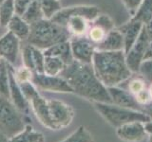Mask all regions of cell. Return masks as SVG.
<instances>
[{
  "label": "cell",
  "instance_id": "1",
  "mask_svg": "<svg viewBox=\"0 0 152 142\" xmlns=\"http://www.w3.org/2000/svg\"><path fill=\"white\" fill-rule=\"evenodd\" d=\"M60 76L68 82L73 93L90 101L112 103L107 87L98 79L91 64H83L74 60L65 66Z\"/></svg>",
  "mask_w": 152,
  "mask_h": 142
},
{
  "label": "cell",
  "instance_id": "2",
  "mask_svg": "<svg viewBox=\"0 0 152 142\" xmlns=\"http://www.w3.org/2000/svg\"><path fill=\"white\" fill-rule=\"evenodd\" d=\"M91 64L98 79L107 87L118 86L132 74L126 64L124 51L96 50Z\"/></svg>",
  "mask_w": 152,
  "mask_h": 142
},
{
  "label": "cell",
  "instance_id": "3",
  "mask_svg": "<svg viewBox=\"0 0 152 142\" xmlns=\"http://www.w3.org/2000/svg\"><path fill=\"white\" fill-rule=\"evenodd\" d=\"M71 35L68 30L50 19H41L31 25L28 43L39 49H47L60 43L69 41Z\"/></svg>",
  "mask_w": 152,
  "mask_h": 142
},
{
  "label": "cell",
  "instance_id": "4",
  "mask_svg": "<svg viewBox=\"0 0 152 142\" xmlns=\"http://www.w3.org/2000/svg\"><path fill=\"white\" fill-rule=\"evenodd\" d=\"M91 102L94 108L96 109V111L103 117L104 120L116 129L124 124H126V123L134 121H141L145 123L151 120V118L142 111L132 110V109L115 105L113 103L98 101Z\"/></svg>",
  "mask_w": 152,
  "mask_h": 142
},
{
  "label": "cell",
  "instance_id": "5",
  "mask_svg": "<svg viewBox=\"0 0 152 142\" xmlns=\"http://www.w3.org/2000/svg\"><path fill=\"white\" fill-rule=\"evenodd\" d=\"M25 125L22 113L17 110L11 99L0 96V131L10 138L22 131Z\"/></svg>",
  "mask_w": 152,
  "mask_h": 142
},
{
  "label": "cell",
  "instance_id": "6",
  "mask_svg": "<svg viewBox=\"0 0 152 142\" xmlns=\"http://www.w3.org/2000/svg\"><path fill=\"white\" fill-rule=\"evenodd\" d=\"M31 82L34 86L43 91L61 92V93H73L72 88L68 82L61 76H50L45 73L33 72Z\"/></svg>",
  "mask_w": 152,
  "mask_h": 142
},
{
  "label": "cell",
  "instance_id": "7",
  "mask_svg": "<svg viewBox=\"0 0 152 142\" xmlns=\"http://www.w3.org/2000/svg\"><path fill=\"white\" fill-rule=\"evenodd\" d=\"M149 43L150 41L147 37L145 30L142 27V31L135 44L131 46L127 53H126V64L132 73H139L140 66L145 60V55Z\"/></svg>",
  "mask_w": 152,
  "mask_h": 142
},
{
  "label": "cell",
  "instance_id": "8",
  "mask_svg": "<svg viewBox=\"0 0 152 142\" xmlns=\"http://www.w3.org/2000/svg\"><path fill=\"white\" fill-rule=\"evenodd\" d=\"M48 105L55 130L64 129L70 125L74 118V111L71 106L58 99H50Z\"/></svg>",
  "mask_w": 152,
  "mask_h": 142
},
{
  "label": "cell",
  "instance_id": "9",
  "mask_svg": "<svg viewBox=\"0 0 152 142\" xmlns=\"http://www.w3.org/2000/svg\"><path fill=\"white\" fill-rule=\"evenodd\" d=\"M100 14V9L96 6H87V5H81V6H73L65 9H61L58 12H56L50 20L60 26H66V20L70 16H83L91 23L95 18Z\"/></svg>",
  "mask_w": 152,
  "mask_h": 142
},
{
  "label": "cell",
  "instance_id": "10",
  "mask_svg": "<svg viewBox=\"0 0 152 142\" xmlns=\"http://www.w3.org/2000/svg\"><path fill=\"white\" fill-rule=\"evenodd\" d=\"M73 59L83 64H91L96 45L85 36H72L69 40Z\"/></svg>",
  "mask_w": 152,
  "mask_h": 142
},
{
  "label": "cell",
  "instance_id": "11",
  "mask_svg": "<svg viewBox=\"0 0 152 142\" xmlns=\"http://www.w3.org/2000/svg\"><path fill=\"white\" fill-rule=\"evenodd\" d=\"M116 134L119 138L125 142H140L148 135L145 129V123L141 121L126 123L118 127Z\"/></svg>",
  "mask_w": 152,
  "mask_h": 142
},
{
  "label": "cell",
  "instance_id": "12",
  "mask_svg": "<svg viewBox=\"0 0 152 142\" xmlns=\"http://www.w3.org/2000/svg\"><path fill=\"white\" fill-rule=\"evenodd\" d=\"M9 78H10V99L20 113L28 112L30 104L23 94V91L14 75V68L9 64Z\"/></svg>",
  "mask_w": 152,
  "mask_h": 142
},
{
  "label": "cell",
  "instance_id": "13",
  "mask_svg": "<svg viewBox=\"0 0 152 142\" xmlns=\"http://www.w3.org/2000/svg\"><path fill=\"white\" fill-rule=\"evenodd\" d=\"M19 53V39L12 33L7 32L0 38V57L9 64H14Z\"/></svg>",
  "mask_w": 152,
  "mask_h": 142
},
{
  "label": "cell",
  "instance_id": "14",
  "mask_svg": "<svg viewBox=\"0 0 152 142\" xmlns=\"http://www.w3.org/2000/svg\"><path fill=\"white\" fill-rule=\"evenodd\" d=\"M107 91L113 104L121 107L132 109V110L142 111V106L137 102L134 95L131 94L129 91L124 90L118 86L107 87Z\"/></svg>",
  "mask_w": 152,
  "mask_h": 142
},
{
  "label": "cell",
  "instance_id": "15",
  "mask_svg": "<svg viewBox=\"0 0 152 142\" xmlns=\"http://www.w3.org/2000/svg\"><path fill=\"white\" fill-rule=\"evenodd\" d=\"M142 27H144V25L141 22L135 21L130 18L129 21L118 28V30L121 31L124 38V45H125L124 52H125V54L127 53L128 50L131 49V46L135 44L142 31Z\"/></svg>",
  "mask_w": 152,
  "mask_h": 142
},
{
  "label": "cell",
  "instance_id": "16",
  "mask_svg": "<svg viewBox=\"0 0 152 142\" xmlns=\"http://www.w3.org/2000/svg\"><path fill=\"white\" fill-rule=\"evenodd\" d=\"M124 38L118 28H114L107 33L104 40L96 45L97 50L102 51H124Z\"/></svg>",
  "mask_w": 152,
  "mask_h": 142
},
{
  "label": "cell",
  "instance_id": "17",
  "mask_svg": "<svg viewBox=\"0 0 152 142\" xmlns=\"http://www.w3.org/2000/svg\"><path fill=\"white\" fill-rule=\"evenodd\" d=\"M44 55L57 57V58L63 61L66 65L71 64L74 61L69 41L60 43V44H57L53 46H50L49 49H45Z\"/></svg>",
  "mask_w": 152,
  "mask_h": 142
},
{
  "label": "cell",
  "instance_id": "18",
  "mask_svg": "<svg viewBox=\"0 0 152 142\" xmlns=\"http://www.w3.org/2000/svg\"><path fill=\"white\" fill-rule=\"evenodd\" d=\"M89 21L83 16H70L66 20L65 28L72 36H85L88 31Z\"/></svg>",
  "mask_w": 152,
  "mask_h": 142
},
{
  "label": "cell",
  "instance_id": "19",
  "mask_svg": "<svg viewBox=\"0 0 152 142\" xmlns=\"http://www.w3.org/2000/svg\"><path fill=\"white\" fill-rule=\"evenodd\" d=\"M10 31L13 33L19 40H27L31 31V26L24 20L22 16L15 13L8 24Z\"/></svg>",
  "mask_w": 152,
  "mask_h": 142
},
{
  "label": "cell",
  "instance_id": "20",
  "mask_svg": "<svg viewBox=\"0 0 152 142\" xmlns=\"http://www.w3.org/2000/svg\"><path fill=\"white\" fill-rule=\"evenodd\" d=\"M44 140V135L39 132H36L33 127L27 124L24 129L8 139V142H36Z\"/></svg>",
  "mask_w": 152,
  "mask_h": 142
},
{
  "label": "cell",
  "instance_id": "21",
  "mask_svg": "<svg viewBox=\"0 0 152 142\" xmlns=\"http://www.w3.org/2000/svg\"><path fill=\"white\" fill-rule=\"evenodd\" d=\"M65 63L61 59L52 56H45L44 73L50 76H59L65 68Z\"/></svg>",
  "mask_w": 152,
  "mask_h": 142
},
{
  "label": "cell",
  "instance_id": "22",
  "mask_svg": "<svg viewBox=\"0 0 152 142\" xmlns=\"http://www.w3.org/2000/svg\"><path fill=\"white\" fill-rule=\"evenodd\" d=\"M131 19L145 25L152 20V0H142L140 7Z\"/></svg>",
  "mask_w": 152,
  "mask_h": 142
},
{
  "label": "cell",
  "instance_id": "23",
  "mask_svg": "<svg viewBox=\"0 0 152 142\" xmlns=\"http://www.w3.org/2000/svg\"><path fill=\"white\" fill-rule=\"evenodd\" d=\"M22 18L30 26L32 25V24H34L35 22L41 20V19L45 18L38 0H32V2L27 9L25 13L22 15Z\"/></svg>",
  "mask_w": 152,
  "mask_h": 142
},
{
  "label": "cell",
  "instance_id": "24",
  "mask_svg": "<svg viewBox=\"0 0 152 142\" xmlns=\"http://www.w3.org/2000/svg\"><path fill=\"white\" fill-rule=\"evenodd\" d=\"M0 96L10 99L9 63L2 58L0 61Z\"/></svg>",
  "mask_w": 152,
  "mask_h": 142
},
{
  "label": "cell",
  "instance_id": "25",
  "mask_svg": "<svg viewBox=\"0 0 152 142\" xmlns=\"http://www.w3.org/2000/svg\"><path fill=\"white\" fill-rule=\"evenodd\" d=\"M14 14H15L14 0H4L0 4V25L2 27L8 26Z\"/></svg>",
  "mask_w": 152,
  "mask_h": 142
},
{
  "label": "cell",
  "instance_id": "26",
  "mask_svg": "<svg viewBox=\"0 0 152 142\" xmlns=\"http://www.w3.org/2000/svg\"><path fill=\"white\" fill-rule=\"evenodd\" d=\"M61 142H94V139L87 128L80 126L75 132Z\"/></svg>",
  "mask_w": 152,
  "mask_h": 142
},
{
  "label": "cell",
  "instance_id": "27",
  "mask_svg": "<svg viewBox=\"0 0 152 142\" xmlns=\"http://www.w3.org/2000/svg\"><path fill=\"white\" fill-rule=\"evenodd\" d=\"M46 19H51L56 12L61 9L59 0H38Z\"/></svg>",
  "mask_w": 152,
  "mask_h": 142
},
{
  "label": "cell",
  "instance_id": "28",
  "mask_svg": "<svg viewBox=\"0 0 152 142\" xmlns=\"http://www.w3.org/2000/svg\"><path fill=\"white\" fill-rule=\"evenodd\" d=\"M91 24L103 28L107 33L115 28V25H114L113 20L108 15H107V14L100 13L99 15L91 22Z\"/></svg>",
  "mask_w": 152,
  "mask_h": 142
},
{
  "label": "cell",
  "instance_id": "29",
  "mask_svg": "<svg viewBox=\"0 0 152 142\" xmlns=\"http://www.w3.org/2000/svg\"><path fill=\"white\" fill-rule=\"evenodd\" d=\"M87 34H88V38L93 43V44L98 45L99 43H101L104 40V38L106 37L107 32L100 27L92 25L91 24V26L89 27Z\"/></svg>",
  "mask_w": 152,
  "mask_h": 142
},
{
  "label": "cell",
  "instance_id": "30",
  "mask_svg": "<svg viewBox=\"0 0 152 142\" xmlns=\"http://www.w3.org/2000/svg\"><path fill=\"white\" fill-rule=\"evenodd\" d=\"M139 73L146 83H152V59L145 60L140 66Z\"/></svg>",
  "mask_w": 152,
  "mask_h": 142
},
{
  "label": "cell",
  "instance_id": "31",
  "mask_svg": "<svg viewBox=\"0 0 152 142\" xmlns=\"http://www.w3.org/2000/svg\"><path fill=\"white\" fill-rule=\"evenodd\" d=\"M22 58L24 62V66H26L27 68L31 69L32 72H34L35 67H34V63H33V57H32V51H31V45L24 46Z\"/></svg>",
  "mask_w": 152,
  "mask_h": 142
},
{
  "label": "cell",
  "instance_id": "32",
  "mask_svg": "<svg viewBox=\"0 0 152 142\" xmlns=\"http://www.w3.org/2000/svg\"><path fill=\"white\" fill-rule=\"evenodd\" d=\"M32 71L31 69L27 68L26 66H22V67L18 69H14V75L17 80L18 83H26V82H31V77H32Z\"/></svg>",
  "mask_w": 152,
  "mask_h": 142
},
{
  "label": "cell",
  "instance_id": "33",
  "mask_svg": "<svg viewBox=\"0 0 152 142\" xmlns=\"http://www.w3.org/2000/svg\"><path fill=\"white\" fill-rule=\"evenodd\" d=\"M145 88H146L145 80L141 79H134L130 80V83H128V91L133 95H136L137 93H139L140 91Z\"/></svg>",
  "mask_w": 152,
  "mask_h": 142
},
{
  "label": "cell",
  "instance_id": "34",
  "mask_svg": "<svg viewBox=\"0 0 152 142\" xmlns=\"http://www.w3.org/2000/svg\"><path fill=\"white\" fill-rule=\"evenodd\" d=\"M134 96H135L137 102L139 103L142 107L145 105H147V104L151 102L150 94H149L148 89H146V88L142 90V91H140L139 93H137L136 95H134Z\"/></svg>",
  "mask_w": 152,
  "mask_h": 142
},
{
  "label": "cell",
  "instance_id": "35",
  "mask_svg": "<svg viewBox=\"0 0 152 142\" xmlns=\"http://www.w3.org/2000/svg\"><path fill=\"white\" fill-rule=\"evenodd\" d=\"M32 2V0H14V8H15V13L17 15L22 16Z\"/></svg>",
  "mask_w": 152,
  "mask_h": 142
},
{
  "label": "cell",
  "instance_id": "36",
  "mask_svg": "<svg viewBox=\"0 0 152 142\" xmlns=\"http://www.w3.org/2000/svg\"><path fill=\"white\" fill-rule=\"evenodd\" d=\"M125 7L126 9L131 14V16H133L137 12L138 8L140 7V5L142 4V0H122Z\"/></svg>",
  "mask_w": 152,
  "mask_h": 142
},
{
  "label": "cell",
  "instance_id": "37",
  "mask_svg": "<svg viewBox=\"0 0 152 142\" xmlns=\"http://www.w3.org/2000/svg\"><path fill=\"white\" fill-rule=\"evenodd\" d=\"M144 28L145 30V32H146L149 41L152 42V20L149 21L147 24H145V25H144Z\"/></svg>",
  "mask_w": 152,
  "mask_h": 142
},
{
  "label": "cell",
  "instance_id": "38",
  "mask_svg": "<svg viewBox=\"0 0 152 142\" xmlns=\"http://www.w3.org/2000/svg\"><path fill=\"white\" fill-rule=\"evenodd\" d=\"M142 111L144 112V113H145L146 115L151 118V120H152V102L148 103L147 105L142 106Z\"/></svg>",
  "mask_w": 152,
  "mask_h": 142
},
{
  "label": "cell",
  "instance_id": "39",
  "mask_svg": "<svg viewBox=\"0 0 152 142\" xmlns=\"http://www.w3.org/2000/svg\"><path fill=\"white\" fill-rule=\"evenodd\" d=\"M145 132L147 135H152V120L145 123Z\"/></svg>",
  "mask_w": 152,
  "mask_h": 142
},
{
  "label": "cell",
  "instance_id": "40",
  "mask_svg": "<svg viewBox=\"0 0 152 142\" xmlns=\"http://www.w3.org/2000/svg\"><path fill=\"white\" fill-rule=\"evenodd\" d=\"M8 139H9L8 137L0 131V142H8Z\"/></svg>",
  "mask_w": 152,
  "mask_h": 142
},
{
  "label": "cell",
  "instance_id": "41",
  "mask_svg": "<svg viewBox=\"0 0 152 142\" xmlns=\"http://www.w3.org/2000/svg\"><path fill=\"white\" fill-rule=\"evenodd\" d=\"M148 91H149V94H150L151 102H152V83H150V86H149V88H148Z\"/></svg>",
  "mask_w": 152,
  "mask_h": 142
},
{
  "label": "cell",
  "instance_id": "42",
  "mask_svg": "<svg viewBox=\"0 0 152 142\" xmlns=\"http://www.w3.org/2000/svg\"><path fill=\"white\" fill-rule=\"evenodd\" d=\"M148 142H152V135L148 136Z\"/></svg>",
  "mask_w": 152,
  "mask_h": 142
},
{
  "label": "cell",
  "instance_id": "43",
  "mask_svg": "<svg viewBox=\"0 0 152 142\" xmlns=\"http://www.w3.org/2000/svg\"><path fill=\"white\" fill-rule=\"evenodd\" d=\"M36 142H44V140H39V141H36Z\"/></svg>",
  "mask_w": 152,
  "mask_h": 142
},
{
  "label": "cell",
  "instance_id": "44",
  "mask_svg": "<svg viewBox=\"0 0 152 142\" xmlns=\"http://www.w3.org/2000/svg\"><path fill=\"white\" fill-rule=\"evenodd\" d=\"M3 1H4V0H0V4H1V3H2Z\"/></svg>",
  "mask_w": 152,
  "mask_h": 142
},
{
  "label": "cell",
  "instance_id": "45",
  "mask_svg": "<svg viewBox=\"0 0 152 142\" xmlns=\"http://www.w3.org/2000/svg\"><path fill=\"white\" fill-rule=\"evenodd\" d=\"M0 61H1V57H0Z\"/></svg>",
  "mask_w": 152,
  "mask_h": 142
}]
</instances>
